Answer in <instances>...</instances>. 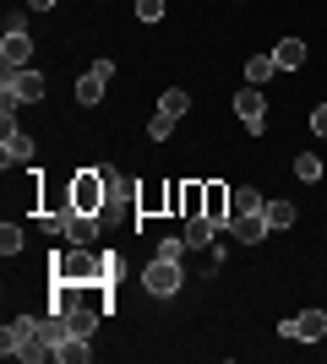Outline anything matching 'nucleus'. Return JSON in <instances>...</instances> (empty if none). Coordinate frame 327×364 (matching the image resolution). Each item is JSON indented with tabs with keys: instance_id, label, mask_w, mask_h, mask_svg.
Masks as SVG:
<instances>
[{
	"instance_id": "f257e3e1",
	"label": "nucleus",
	"mask_w": 327,
	"mask_h": 364,
	"mask_svg": "<svg viewBox=\"0 0 327 364\" xmlns=\"http://www.w3.org/2000/svg\"><path fill=\"white\" fill-rule=\"evenodd\" d=\"M0 343H6V353H11V359H22V364H38V359H49V337H44V321H33V316H16L11 326H6V337H0Z\"/></svg>"
},
{
	"instance_id": "f03ea898",
	"label": "nucleus",
	"mask_w": 327,
	"mask_h": 364,
	"mask_svg": "<svg viewBox=\"0 0 327 364\" xmlns=\"http://www.w3.org/2000/svg\"><path fill=\"white\" fill-rule=\"evenodd\" d=\"M104 201H109V185H104V168H77L71 174V207L88 218L104 213Z\"/></svg>"
},
{
	"instance_id": "7ed1b4c3",
	"label": "nucleus",
	"mask_w": 327,
	"mask_h": 364,
	"mask_svg": "<svg viewBox=\"0 0 327 364\" xmlns=\"http://www.w3.org/2000/svg\"><path fill=\"white\" fill-rule=\"evenodd\" d=\"M55 277L61 283H98L104 277V256H93L88 245H71L66 256H55Z\"/></svg>"
},
{
	"instance_id": "20e7f679",
	"label": "nucleus",
	"mask_w": 327,
	"mask_h": 364,
	"mask_svg": "<svg viewBox=\"0 0 327 364\" xmlns=\"http://www.w3.org/2000/svg\"><path fill=\"white\" fill-rule=\"evenodd\" d=\"M142 294H153V299H175L180 294V261H147L142 267Z\"/></svg>"
},
{
	"instance_id": "39448f33",
	"label": "nucleus",
	"mask_w": 327,
	"mask_h": 364,
	"mask_svg": "<svg viewBox=\"0 0 327 364\" xmlns=\"http://www.w3.org/2000/svg\"><path fill=\"white\" fill-rule=\"evenodd\" d=\"M234 114H240V125H246V131H262V120H267L262 87H240V92H234Z\"/></svg>"
},
{
	"instance_id": "423d86ee",
	"label": "nucleus",
	"mask_w": 327,
	"mask_h": 364,
	"mask_svg": "<svg viewBox=\"0 0 327 364\" xmlns=\"http://www.w3.org/2000/svg\"><path fill=\"white\" fill-rule=\"evenodd\" d=\"M207 185V196H202V218H213L218 228H229V185H218V180H202Z\"/></svg>"
},
{
	"instance_id": "0eeeda50",
	"label": "nucleus",
	"mask_w": 327,
	"mask_h": 364,
	"mask_svg": "<svg viewBox=\"0 0 327 364\" xmlns=\"http://www.w3.org/2000/svg\"><path fill=\"white\" fill-rule=\"evenodd\" d=\"M229 240L262 245V240H267V218H262V213H234V218H229Z\"/></svg>"
},
{
	"instance_id": "6e6552de",
	"label": "nucleus",
	"mask_w": 327,
	"mask_h": 364,
	"mask_svg": "<svg viewBox=\"0 0 327 364\" xmlns=\"http://www.w3.org/2000/svg\"><path fill=\"white\" fill-rule=\"evenodd\" d=\"M6 87H11L22 104H38V98H44V76L33 71V65H22V71H6Z\"/></svg>"
},
{
	"instance_id": "1a4fd4ad",
	"label": "nucleus",
	"mask_w": 327,
	"mask_h": 364,
	"mask_svg": "<svg viewBox=\"0 0 327 364\" xmlns=\"http://www.w3.org/2000/svg\"><path fill=\"white\" fill-rule=\"evenodd\" d=\"M0 158H6V168H11V164H33V136L22 131V125H6V141H0Z\"/></svg>"
},
{
	"instance_id": "9d476101",
	"label": "nucleus",
	"mask_w": 327,
	"mask_h": 364,
	"mask_svg": "<svg viewBox=\"0 0 327 364\" xmlns=\"http://www.w3.org/2000/svg\"><path fill=\"white\" fill-rule=\"evenodd\" d=\"M0 60H6V71H22V65L33 60V38L28 33H6V38H0Z\"/></svg>"
},
{
	"instance_id": "9b49d317",
	"label": "nucleus",
	"mask_w": 327,
	"mask_h": 364,
	"mask_svg": "<svg viewBox=\"0 0 327 364\" xmlns=\"http://www.w3.org/2000/svg\"><path fill=\"white\" fill-rule=\"evenodd\" d=\"M170 213V185H137V218Z\"/></svg>"
},
{
	"instance_id": "f8f14e48",
	"label": "nucleus",
	"mask_w": 327,
	"mask_h": 364,
	"mask_svg": "<svg viewBox=\"0 0 327 364\" xmlns=\"http://www.w3.org/2000/svg\"><path fill=\"white\" fill-rule=\"evenodd\" d=\"M218 234H224V228H218L213 218H186V245L191 250H213Z\"/></svg>"
},
{
	"instance_id": "ddd939ff",
	"label": "nucleus",
	"mask_w": 327,
	"mask_h": 364,
	"mask_svg": "<svg viewBox=\"0 0 327 364\" xmlns=\"http://www.w3.org/2000/svg\"><path fill=\"white\" fill-rule=\"evenodd\" d=\"M327 337V316L322 310H300L295 316V343H322Z\"/></svg>"
},
{
	"instance_id": "4468645a",
	"label": "nucleus",
	"mask_w": 327,
	"mask_h": 364,
	"mask_svg": "<svg viewBox=\"0 0 327 364\" xmlns=\"http://www.w3.org/2000/svg\"><path fill=\"white\" fill-rule=\"evenodd\" d=\"M273 60H279V71H300V65H306V44H300V38H279V44H273Z\"/></svg>"
},
{
	"instance_id": "2eb2a0df",
	"label": "nucleus",
	"mask_w": 327,
	"mask_h": 364,
	"mask_svg": "<svg viewBox=\"0 0 327 364\" xmlns=\"http://www.w3.org/2000/svg\"><path fill=\"white\" fill-rule=\"evenodd\" d=\"M98 228H104L98 218H88V213H71V223H66V240H71V245H93V240H98Z\"/></svg>"
},
{
	"instance_id": "dca6fc26",
	"label": "nucleus",
	"mask_w": 327,
	"mask_h": 364,
	"mask_svg": "<svg viewBox=\"0 0 327 364\" xmlns=\"http://www.w3.org/2000/svg\"><path fill=\"white\" fill-rule=\"evenodd\" d=\"M104 87H109V76H104V71H82V82H77V104L93 109L98 98H104Z\"/></svg>"
},
{
	"instance_id": "f3484780",
	"label": "nucleus",
	"mask_w": 327,
	"mask_h": 364,
	"mask_svg": "<svg viewBox=\"0 0 327 364\" xmlns=\"http://www.w3.org/2000/svg\"><path fill=\"white\" fill-rule=\"evenodd\" d=\"M262 218H267V228H289V223H295V201H284V196H273V201H267V207H262Z\"/></svg>"
},
{
	"instance_id": "a211bd4d",
	"label": "nucleus",
	"mask_w": 327,
	"mask_h": 364,
	"mask_svg": "<svg viewBox=\"0 0 327 364\" xmlns=\"http://www.w3.org/2000/svg\"><path fill=\"white\" fill-rule=\"evenodd\" d=\"M55 359H61V364H88V359H93V348H88V337H77V332H71V337L61 343V348H55Z\"/></svg>"
},
{
	"instance_id": "6ab92c4d",
	"label": "nucleus",
	"mask_w": 327,
	"mask_h": 364,
	"mask_svg": "<svg viewBox=\"0 0 327 364\" xmlns=\"http://www.w3.org/2000/svg\"><path fill=\"white\" fill-rule=\"evenodd\" d=\"M186 109H191L186 87H164V92H158V114H170V120H180Z\"/></svg>"
},
{
	"instance_id": "aec40b11",
	"label": "nucleus",
	"mask_w": 327,
	"mask_h": 364,
	"mask_svg": "<svg viewBox=\"0 0 327 364\" xmlns=\"http://www.w3.org/2000/svg\"><path fill=\"white\" fill-rule=\"evenodd\" d=\"M202 196H207V185L202 180H186V185H180V213H186V218H202Z\"/></svg>"
},
{
	"instance_id": "412c9836",
	"label": "nucleus",
	"mask_w": 327,
	"mask_h": 364,
	"mask_svg": "<svg viewBox=\"0 0 327 364\" xmlns=\"http://www.w3.org/2000/svg\"><path fill=\"white\" fill-rule=\"evenodd\" d=\"M273 71H279V60H273V55H251V60H246V82H251V87H262Z\"/></svg>"
},
{
	"instance_id": "4be33fe9",
	"label": "nucleus",
	"mask_w": 327,
	"mask_h": 364,
	"mask_svg": "<svg viewBox=\"0 0 327 364\" xmlns=\"http://www.w3.org/2000/svg\"><path fill=\"white\" fill-rule=\"evenodd\" d=\"M322 174H327V168H322V158H316V152H300V158H295V180L316 185V180H322Z\"/></svg>"
},
{
	"instance_id": "5701e85b",
	"label": "nucleus",
	"mask_w": 327,
	"mask_h": 364,
	"mask_svg": "<svg viewBox=\"0 0 327 364\" xmlns=\"http://www.w3.org/2000/svg\"><path fill=\"white\" fill-rule=\"evenodd\" d=\"M267 201H262V191H256V185H240V191H234V213H262Z\"/></svg>"
},
{
	"instance_id": "b1692460",
	"label": "nucleus",
	"mask_w": 327,
	"mask_h": 364,
	"mask_svg": "<svg viewBox=\"0 0 327 364\" xmlns=\"http://www.w3.org/2000/svg\"><path fill=\"white\" fill-rule=\"evenodd\" d=\"M0 256H22V228H16V223L0 228Z\"/></svg>"
},
{
	"instance_id": "393cba45",
	"label": "nucleus",
	"mask_w": 327,
	"mask_h": 364,
	"mask_svg": "<svg viewBox=\"0 0 327 364\" xmlns=\"http://www.w3.org/2000/svg\"><path fill=\"white\" fill-rule=\"evenodd\" d=\"M186 250H191V245H186V234H170V240L158 245V256H164V261H180Z\"/></svg>"
},
{
	"instance_id": "a878e982",
	"label": "nucleus",
	"mask_w": 327,
	"mask_h": 364,
	"mask_svg": "<svg viewBox=\"0 0 327 364\" xmlns=\"http://www.w3.org/2000/svg\"><path fill=\"white\" fill-rule=\"evenodd\" d=\"M147 136H153V141H170L175 136V120H170V114H153V120H147Z\"/></svg>"
},
{
	"instance_id": "bb28decb",
	"label": "nucleus",
	"mask_w": 327,
	"mask_h": 364,
	"mask_svg": "<svg viewBox=\"0 0 327 364\" xmlns=\"http://www.w3.org/2000/svg\"><path fill=\"white\" fill-rule=\"evenodd\" d=\"M137 16L142 22H158V16H164V0H137Z\"/></svg>"
},
{
	"instance_id": "cd10ccee",
	"label": "nucleus",
	"mask_w": 327,
	"mask_h": 364,
	"mask_svg": "<svg viewBox=\"0 0 327 364\" xmlns=\"http://www.w3.org/2000/svg\"><path fill=\"white\" fill-rule=\"evenodd\" d=\"M311 131H316V136H327V104L311 109Z\"/></svg>"
},
{
	"instance_id": "c85d7f7f",
	"label": "nucleus",
	"mask_w": 327,
	"mask_h": 364,
	"mask_svg": "<svg viewBox=\"0 0 327 364\" xmlns=\"http://www.w3.org/2000/svg\"><path fill=\"white\" fill-rule=\"evenodd\" d=\"M49 6H55V0H28V11H49Z\"/></svg>"
}]
</instances>
